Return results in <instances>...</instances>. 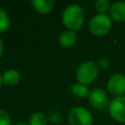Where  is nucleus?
<instances>
[{"label": "nucleus", "mask_w": 125, "mask_h": 125, "mask_svg": "<svg viewBox=\"0 0 125 125\" xmlns=\"http://www.w3.org/2000/svg\"><path fill=\"white\" fill-rule=\"evenodd\" d=\"M99 74V67L92 61L83 62L76 70V79L79 83L88 85L92 83Z\"/></svg>", "instance_id": "obj_3"}, {"label": "nucleus", "mask_w": 125, "mask_h": 125, "mask_svg": "<svg viewBox=\"0 0 125 125\" xmlns=\"http://www.w3.org/2000/svg\"><path fill=\"white\" fill-rule=\"evenodd\" d=\"M112 26V20L106 14H97L89 21V29L96 36L107 34Z\"/></svg>", "instance_id": "obj_2"}, {"label": "nucleus", "mask_w": 125, "mask_h": 125, "mask_svg": "<svg viewBox=\"0 0 125 125\" xmlns=\"http://www.w3.org/2000/svg\"><path fill=\"white\" fill-rule=\"evenodd\" d=\"M49 118L51 119L52 122H60V121H61L60 113H59L58 110H56V109L50 110V112H49Z\"/></svg>", "instance_id": "obj_18"}, {"label": "nucleus", "mask_w": 125, "mask_h": 125, "mask_svg": "<svg viewBox=\"0 0 125 125\" xmlns=\"http://www.w3.org/2000/svg\"><path fill=\"white\" fill-rule=\"evenodd\" d=\"M48 119L44 113L35 112L29 117L28 125H47Z\"/></svg>", "instance_id": "obj_13"}, {"label": "nucleus", "mask_w": 125, "mask_h": 125, "mask_svg": "<svg viewBox=\"0 0 125 125\" xmlns=\"http://www.w3.org/2000/svg\"><path fill=\"white\" fill-rule=\"evenodd\" d=\"M0 125H11L10 115L3 109H0Z\"/></svg>", "instance_id": "obj_16"}, {"label": "nucleus", "mask_w": 125, "mask_h": 125, "mask_svg": "<svg viewBox=\"0 0 125 125\" xmlns=\"http://www.w3.org/2000/svg\"><path fill=\"white\" fill-rule=\"evenodd\" d=\"M97 65L99 67V69H105L108 67L109 65V61L106 59V58H100L98 61H97Z\"/></svg>", "instance_id": "obj_17"}, {"label": "nucleus", "mask_w": 125, "mask_h": 125, "mask_svg": "<svg viewBox=\"0 0 125 125\" xmlns=\"http://www.w3.org/2000/svg\"><path fill=\"white\" fill-rule=\"evenodd\" d=\"M106 89L107 92L114 97L123 96L125 93V75L121 73L111 75L107 80Z\"/></svg>", "instance_id": "obj_7"}, {"label": "nucleus", "mask_w": 125, "mask_h": 125, "mask_svg": "<svg viewBox=\"0 0 125 125\" xmlns=\"http://www.w3.org/2000/svg\"><path fill=\"white\" fill-rule=\"evenodd\" d=\"M108 16L113 21L124 22L125 21V2L117 1L110 5Z\"/></svg>", "instance_id": "obj_8"}, {"label": "nucleus", "mask_w": 125, "mask_h": 125, "mask_svg": "<svg viewBox=\"0 0 125 125\" xmlns=\"http://www.w3.org/2000/svg\"><path fill=\"white\" fill-rule=\"evenodd\" d=\"M10 25V18L6 11L0 7V33L5 32Z\"/></svg>", "instance_id": "obj_14"}, {"label": "nucleus", "mask_w": 125, "mask_h": 125, "mask_svg": "<svg viewBox=\"0 0 125 125\" xmlns=\"http://www.w3.org/2000/svg\"><path fill=\"white\" fill-rule=\"evenodd\" d=\"M108 111L115 121L125 123V96L114 97L109 103Z\"/></svg>", "instance_id": "obj_6"}, {"label": "nucleus", "mask_w": 125, "mask_h": 125, "mask_svg": "<svg viewBox=\"0 0 125 125\" xmlns=\"http://www.w3.org/2000/svg\"><path fill=\"white\" fill-rule=\"evenodd\" d=\"M85 20V14L81 6L76 4H71L67 6L62 15V21L63 25L71 31L79 30Z\"/></svg>", "instance_id": "obj_1"}, {"label": "nucleus", "mask_w": 125, "mask_h": 125, "mask_svg": "<svg viewBox=\"0 0 125 125\" xmlns=\"http://www.w3.org/2000/svg\"><path fill=\"white\" fill-rule=\"evenodd\" d=\"M30 4L37 12L41 14H46L53 10L55 2L53 0H32Z\"/></svg>", "instance_id": "obj_10"}, {"label": "nucleus", "mask_w": 125, "mask_h": 125, "mask_svg": "<svg viewBox=\"0 0 125 125\" xmlns=\"http://www.w3.org/2000/svg\"><path fill=\"white\" fill-rule=\"evenodd\" d=\"M76 39H77V34L74 31L67 29V30L62 31L60 34L59 42H60L61 46L64 47V48H69L74 45V43L76 42Z\"/></svg>", "instance_id": "obj_9"}, {"label": "nucleus", "mask_w": 125, "mask_h": 125, "mask_svg": "<svg viewBox=\"0 0 125 125\" xmlns=\"http://www.w3.org/2000/svg\"><path fill=\"white\" fill-rule=\"evenodd\" d=\"M68 122L70 125H92L93 117L85 107L75 106L68 112Z\"/></svg>", "instance_id": "obj_5"}, {"label": "nucleus", "mask_w": 125, "mask_h": 125, "mask_svg": "<svg viewBox=\"0 0 125 125\" xmlns=\"http://www.w3.org/2000/svg\"><path fill=\"white\" fill-rule=\"evenodd\" d=\"M14 125H28V124H26V123H24V122H19V123H16V124H14Z\"/></svg>", "instance_id": "obj_20"}, {"label": "nucleus", "mask_w": 125, "mask_h": 125, "mask_svg": "<svg viewBox=\"0 0 125 125\" xmlns=\"http://www.w3.org/2000/svg\"><path fill=\"white\" fill-rule=\"evenodd\" d=\"M2 83H3V77H2V75L0 74V88H1V86H2Z\"/></svg>", "instance_id": "obj_21"}, {"label": "nucleus", "mask_w": 125, "mask_h": 125, "mask_svg": "<svg viewBox=\"0 0 125 125\" xmlns=\"http://www.w3.org/2000/svg\"><path fill=\"white\" fill-rule=\"evenodd\" d=\"M71 92L75 97L78 98H84V97H88L89 95V89L86 85L81 84V83H74L71 86Z\"/></svg>", "instance_id": "obj_12"}, {"label": "nucleus", "mask_w": 125, "mask_h": 125, "mask_svg": "<svg viewBox=\"0 0 125 125\" xmlns=\"http://www.w3.org/2000/svg\"><path fill=\"white\" fill-rule=\"evenodd\" d=\"M3 51H4V45H3V41H2V39L0 38V58H1L2 55H3Z\"/></svg>", "instance_id": "obj_19"}, {"label": "nucleus", "mask_w": 125, "mask_h": 125, "mask_svg": "<svg viewBox=\"0 0 125 125\" xmlns=\"http://www.w3.org/2000/svg\"><path fill=\"white\" fill-rule=\"evenodd\" d=\"M94 6L98 14H106V12L109 11L110 8V4L108 0H97Z\"/></svg>", "instance_id": "obj_15"}, {"label": "nucleus", "mask_w": 125, "mask_h": 125, "mask_svg": "<svg viewBox=\"0 0 125 125\" xmlns=\"http://www.w3.org/2000/svg\"><path fill=\"white\" fill-rule=\"evenodd\" d=\"M88 101L90 104L97 110L104 111L108 108L109 105V98L106 92L101 88L92 89L88 95Z\"/></svg>", "instance_id": "obj_4"}, {"label": "nucleus", "mask_w": 125, "mask_h": 125, "mask_svg": "<svg viewBox=\"0 0 125 125\" xmlns=\"http://www.w3.org/2000/svg\"><path fill=\"white\" fill-rule=\"evenodd\" d=\"M2 77H3V83H5L8 86H14L20 81L21 74L17 69L9 68L4 71Z\"/></svg>", "instance_id": "obj_11"}]
</instances>
